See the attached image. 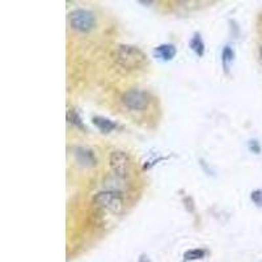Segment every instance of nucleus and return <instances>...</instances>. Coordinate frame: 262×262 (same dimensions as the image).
I'll return each mask as SVG.
<instances>
[{
	"label": "nucleus",
	"instance_id": "nucleus-3",
	"mask_svg": "<svg viewBox=\"0 0 262 262\" xmlns=\"http://www.w3.org/2000/svg\"><path fill=\"white\" fill-rule=\"evenodd\" d=\"M109 167H111L112 172L116 174L119 179H126L133 172V160L131 156L127 152L122 151V149H114L109 154Z\"/></svg>",
	"mask_w": 262,
	"mask_h": 262
},
{
	"label": "nucleus",
	"instance_id": "nucleus-4",
	"mask_svg": "<svg viewBox=\"0 0 262 262\" xmlns=\"http://www.w3.org/2000/svg\"><path fill=\"white\" fill-rule=\"evenodd\" d=\"M70 27L79 33H90L96 27V16L90 9H75L69 15Z\"/></svg>",
	"mask_w": 262,
	"mask_h": 262
},
{
	"label": "nucleus",
	"instance_id": "nucleus-11",
	"mask_svg": "<svg viewBox=\"0 0 262 262\" xmlns=\"http://www.w3.org/2000/svg\"><path fill=\"white\" fill-rule=\"evenodd\" d=\"M206 256H207V250L202 249V248H195V249L185 252L184 261H198V259H203Z\"/></svg>",
	"mask_w": 262,
	"mask_h": 262
},
{
	"label": "nucleus",
	"instance_id": "nucleus-12",
	"mask_svg": "<svg viewBox=\"0 0 262 262\" xmlns=\"http://www.w3.org/2000/svg\"><path fill=\"white\" fill-rule=\"evenodd\" d=\"M67 122L71 126H74V127L80 128V130H84V128H85L83 121H81V117L79 116L78 111L74 109V107H72V109H69V112H67Z\"/></svg>",
	"mask_w": 262,
	"mask_h": 262
},
{
	"label": "nucleus",
	"instance_id": "nucleus-1",
	"mask_svg": "<svg viewBox=\"0 0 262 262\" xmlns=\"http://www.w3.org/2000/svg\"><path fill=\"white\" fill-rule=\"evenodd\" d=\"M112 58L118 64L125 70H139L143 69L148 63V57L142 49L137 48L134 45H118L113 50Z\"/></svg>",
	"mask_w": 262,
	"mask_h": 262
},
{
	"label": "nucleus",
	"instance_id": "nucleus-14",
	"mask_svg": "<svg viewBox=\"0 0 262 262\" xmlns=\"http://www.w3.org/2000/svg\"><path fill=\"white\" fill-rule=\"evenodd\" d=\"M249 149L252 152H254V154H259V152H261V146H259V143L257 140H250Z\"/></svg>",
	"mask_w": 262,
	"mask_h": 262
},
{
	"label": "nucleus",
	"instance_id": "nucleus-16",
	"mask_svg": "<svg viewBox=\"0 0 262 262\" xmlns=\"http://www.w3.org/2000/svg\"><path fill=\"white\" fill-rule=\"evenodd\" d=\"M258 54H259V60H261V63H262V43L259 45V48H258Z\"/></svg>",
	"mask_w": 262,
	"mask_h": 262
},
{
	"label": "nucleus",
	"instance_id": "nucleus-2",
	"mask_svg": "<svg viewBox=\"0 0 262 262\" xmlns=\"http://www.w3.org/2000/svg\"><path fill=\"white\" fill-rule=\"evenodd\" d=\"M92 203L95 207L102 210V211L112 212V214H119L122 212L125 207L122 194L117 190H102L98 191L93 196Z\"/></svg>",
	"mask_w": 262,
	"mask_h": 262
},
{
	"label": "nucleus",
	"instance_id": "nucleus-7",
	"mask_svg": "<svg viewBox=\"0 0 262 262\" xmlns=\"http://www.w3.org/2000/svg\"><path fill=\"white\" fill-rule=\"evenodd\" d=\"M154 54H155V57L160 58L164 62H169L176 57L177 49L172 43H163V45H159L158 48H155Z\"/></svg>",
	"mask_w": 262,
	"mask_h": 262
},
{
	"label": "nucleus",
	"instance_id": "nucleus-8",
	"mask_svg": "<svg viewBox=\"0 0 262 262\" xmlns=\"http://www.w3.org/2000/svg\"><path fill=\"white\" fill-rule=\"evenodd\" d=\"M92 122L93 125H95L98 130L101 131V133H104V134H109V133H112V131L116 130V128L118 127V125H117L116 122H113L112 119L106 118V117H101V116L93 117Z\"/></svg>",
	"mask_w": 262,
	"mask_h": 262
},
{
	"label": "nucleus",
	"instance_id": "nucleus-10",
	"mask_svg": "<svg viewBox=\"0 0 262 262\" xmlns=\"http://www.w3.org/2000/svg\"><path fill=\"white\" fill-rule=\"evenodd\" d=\"M222 66H223V70L226 74H228L231 66H232L233 60H235V51L229 45L224 46L223 50H222Z\"/></svg>",
	"mask_w": 262,
	"mask_h": 262
},
{
	"label": "nucleus",
	"instance_id": "nucleus-15",
	"mask_svg": "<svg viewBox=\"0 0 262 262\" xmlns=\"http://www.w3.org/2000/svg\"><path fill=\"white\" fill-rule=\"evenodd\" d=\"M138 262H151V259H149L148 256H146V254H142V256L139 257V261Z\"/></svg>",
	"mask_w": 262,
	"mask_h": 262
},
{
	"label": "nucleus",
	"instance_id": "nucleus-13",
	"mask_svg": "<svg viewBox=\"0 0 262 262\" xmlns=\"http://www.w3.org/2000/svg\"><path fill=\"white\" fill-rule=\"evenodd\" d=\"M250 201H252L257 207L262 209V189H256V190L252 191V193H250Z\"/></svg>",
	"mask_w": 262,
	"mask_h": 262
},
{
	"label": "nucleus",
	"instance_id": "nucleus-9",
	"mask_svg": "<svg viewBox=\"0 0 262 262\" xmlns=\"http://www.w3.org/2000/svg\"><path fill=\"white\" fill-rule=\"evenodd\" d=\"M189 48L195 53L196 57L202 58L205 55V42H203L202 36H201V33H194L191 39L189 41Z\"/></svg>",
	"mask_w": 262,
	"mask_h": 262
},
{
	"label": "nucleus",
	"instance_id": "nucleus-6",
	"mask_svg": "<svg viewBox=\"0 0 262 262\" xmlns=\"http://www.w3.org/2000/svg\"><path fill=\"white\" fill-rule=\"evenodd\" d=\"M75 160L80 164L81 167L92 168L97 165V156L95 151L88 147H75L74 148Z\"/></svg>",
	"mask_w": 262,
	"mask_h": 262
},
{
	"label": "nucleus",
	"instance_id": "nucleus-5",
	"mask_svg": "<svg viewBox=\"0 0 262 262\" xmlns=\"http://www.w3.org/2000/svg\"><path fill=\"white\" fill-rule=\"evenodd\" d=\"M121 101H122L123 106L128 109V111L142 112L149 106L151 97H149V95L146 91L133 88V90L123 93Z\"/></svg>",
	"mask_w": 262,
	"mask_h": 262
}]
</instances>
